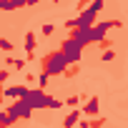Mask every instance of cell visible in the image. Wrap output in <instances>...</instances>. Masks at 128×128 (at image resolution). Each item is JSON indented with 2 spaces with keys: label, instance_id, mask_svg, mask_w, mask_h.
I'll list each match as a JSON object with an SVG mask.
<instances>
[{
  "label": "cell",
  "instance_id": "1",
  "mask_svg": "<svg viewBox=\"0 0 128 128\" xmlns=\"http://www.w3.org/2000/svg\"><path fill=\"white\" fill-rule=\"evenodd\" d=\"M68 58H66V53L63 50H53V53H48L45 58H43V70L53 78V76H63V70H66V66H68Z\"/></svg>",
  "mask_w": 128,
  "mask_h": 128
},
{
  "label": "cell",
  "instance_id": "2",
  "mask_svg": "<svg viewBox=\"0 0 128 128\" xmlns=\"http://www.w3.org/2000/svg\"><path fill=\"white\" fill-rule=\"evenodd\" d=\"M30 113H33V108L25 103V98H15V100L10 103V108H8V116L13 118V123H15V120H25V118H30Z\"/></svg>",
  "mask_w": 128,
  "mask_h": 128
},
{
  "label": "cell",
  "instance_id": "3",
  "mask_svg": "<svg viewBox=\"0 0 128 128\" xmlns=\"http://www.w3.org/2000/svg\"><path fill=\"white\" fill-rule=\"evenodd\" d=\"M23 98H25V103H28L30 108H45V103H48L45 88H28V93H25Z\"/></svg>",
  "mask_w": 128,
  "mask_h": 128
},
{
  "label": "cell",
  "instance_id": "4",
  "mask_svg": "<svg viewBox=\"0 0 128 128\" xmlns=\"http://www.w3.org/2000/svg\"><path fill=\"white\" fill-rule=\"evenodd\" d=\"M60 50L66 53V58L70 60V63H78L80 60V53H83V48L73 40V38H68V40H63V45H60Z\"/></svg>",
  "mask_w": 128,
  "mask_h": 128
},
{
  "label": "cell",
  "instance_id": "5",
  "mask_svg": "<svg viewBox=\"0 0 128 128\" xmlns=\"http://www.w3.org/2000/svg\"><path fill=\"white\" fill-rule=\"evenodd\" d=\"M70 38H73L80 48H86L88 43H96V38H93V30H90V28H73V30H70Z\"/></svg>",
  "mask_w": 128,
  "mask_h": 128
},
{
  "label": "cell",
  "instance_id": "6",
  "mask_svg": "<svg viewBox=\"0 0 128 128\" xmlns=\"http://www.w3.org/2000/svg\"><path fill=\"white\" fill-rule=\"evenodd\" d=\"M96 15H98V10H96L93 5H88V8L76 18V28H90V25L96 23Z\"/></svg>",
  "mask_w": 128,
  "mask_h": 128
},
{
  "label": "cell",
  "instance_id": "7",
  "mask_svg": "<svg viewBox=\"0 0 128 128\" xmlns=\"http://www.w3.org/2000/svg\"><path fill=\"white\" fill-rule=\"evenodd\" d=\"M3 93L15 100V98H23V96L28 93V86H10V88H3Z\"/></svg>",
  "mask_w": 128,
  "mask_h": 128
},
{
  "label": "cell",
  "instance_id": "8",
  "mask_svg": "<svg viewBox=\"0 0 128 128\" xmlns=\"http://www.w3.org/2000/svg\"><path fill=\"white\" fill-rule=\"evenodd\" d=\"M25 55H28V60L35 58V33L33 30L25 33Z\"/></svg>",
  "mask_w": 128,
  "mask_h": 128
},
{
  "label": "cell",
  "instance_id": "9",
  "mask_svg": "<svg viewBox=\"0 0 128 128\" xmlns=\"http://www.w3.org/2000/svg\"><path fill=\"white\" fill-rule=\"evenodd\" d=\"M98 106H100V100H98V96H93V98H88V103L83 106V113L96 116V113H98Z\"/></svg>",
  "mask_w": 128,
  "mask_h": 128
},
{
  "label": "cell",
  "instance_id": "10",
  "mask_svg": "<svg viewBox=\"0 0 128 128\" xmlns=\"http://www.w3.org/2000/svg\"><path fill=\"white\" fill-rule=\"evenodd\" d=\"M28 58H5V66H10V70H23Z\"/></svg>",
  "mask_w": 128,
  "mask_h": 128
},
{
  "label": "cell",
  "instance_id": "11",
  "mask_svg": "<svg viewBox=\"0 0 128 128\" xmlns=\"http://www.w3.org/2000/svg\"><path fill=\"white\" fill-rule=\"evenodd\" d=\"M15 8H25L23 0H0V10H15Z\"/></svg>",
  "mask_w": 128,
  "mask_h": 128
},
{
  "label": "cell",
  "instance_id": "12",
  "mask_svg": "<svg viewBox=\"0 0 128 128\" xmlns=\"http://www.w3.org/2000/svg\"><path fill=\"white\" fill-rule=\"evenodd\" d=\"M78 120H80V110H73V113H68V116H66L63 126H76Z\"/></svg>",
  "mask_w": 128,
  "mask_h": 128
},
{
  "label": "cell",
  "instance_id": "13",
  "mask_svg": "<svg viewBox=\"0 0 128 128\" xmlns=\"http://www.w3.org/2000/svg\"><path fill=\"white\" fill-rule=\"evenodd\" d=\"M113 58H116V50H113V48H110V45H108V48H106V50H103V53H100V60H103V63H110V60H113Z\"/></svg>",
  "mask_w": 128,
  "mask_h": 128
},
{
  "label": "cell",
  "instance_id": "14",
  "mask_svg": "<svg viewBox=\"0 0 128 128\" xmlns=\"http://www.w3.org/2000/svg\"><path fill=\"white\" fill-rule=\"evenodd\" d=\"M0 50H5V53H13V50H15V45H13L10 40H5V38H0Z\"/></svg>",
  "mask_w": 128,
  "mask_h": 128
},
{
  "label": "cell",
  "instance_id": "15",
  "mask_svg": "<svg viewBox=\"0 0 128 128\" xmlns=\"http://www.w3.org/2000/svg\"><path fill=\"white\" fill-rule=\"evenodd\" d=\"M48 83H50V76L43 70V73L38 76V86H40V88H48Z\"/></svg>",
  "mask_w": 128,
  "mask_h": 128
},
{
  "label": "cell",
  "instance_id": "16",
  "mask_svg": "<svg viewBox=\"0 0 128 128\" xmlns=\"http://www.w3.org/2000/svg\"><path fill=\"white\" fill-rule=\"evenodd\" d=\"M45 108H63V100H58V98H50V96H48V103H45Z\"/></svg>",
  "mask_w": 128,
  "mask_h": 128
},
{
  "label": "cell",
  "instance_id": "17",
  "mask_svg": "<svg viewBox=\"0 0 128 128\" xmlns=\"http://www.w3.org/2000/svg\"><path fill=\"white\" fill-rule=\"evenodd\" d=\"M10 123H13V118L8 116V110H5V113H0V126H10Z\"/></svg>",
  "mask_w": 128,
  "mask_h": 128
},
{
  "label": "cell",
  "instance_id": "18",
  "mask_svg": "<svg viewBox=\"0 0 128 128\" xmlns=\"http://www.w3.org/2000/svg\"><path fill=\"white\" fill-rule=\"evenodd\" d=\"M78 103H80V98H78V96H70L68 100H63V106H78Z\"/></svg>",
  "mask_w": 128,
  "mask_h": 128
},
{
  "label": "cell",
  "instance_id": "19",
  "mask_svg": "<svg viewBox=\"0 0 128 128\" xmlns=\"http://www.w3.org/2000/svg\"><path fill=\"white\" fill-rule=\"evenodd\" d=\"M53 30H55V25H50V23L43 25V35H53Z\"/></svg>",
  "mask_w": 128,
  "mask_h": 128
},
{
  "label": "cell",
  "instance_id": "20",
  "mask_svg": "<svg viewBox=\"0 0 128 128\" xmlns=\"http://www.w3.org/2000/svg\"><path fill=\"white\" fill-rule=\"evenodd\" d=\"M8 76H10V68H5V70H0V83H5V80H8Z\"/></svg>",
  "mask_w": 128,
  "mask_h": 128
},
{
  "label": "cell",
  "instance_id": "21",
  "mask_svg": "<svg viewBox=\"0 0 128 128\" xmlns=\"http://www.w3.org/2000/svg\"><path fill=\"white\" fill-rule=\"evenodd\" d=\"M50 3H53V5H58V3H60V0H50Z\"/></svg>",
  "mask_w": 128,
  "mask_h": 128
}]
</instances>
